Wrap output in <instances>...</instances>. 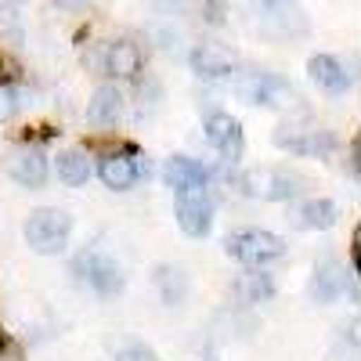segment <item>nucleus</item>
<instances>
[{
    "instance_id": "nucleus-1",
    "label": "nucleus",
    "mask_w": 361,
    "mask_h": 361,
    "mask_svg": "<svg viewBox=\"0 0 361 361\" xmlns=\"http://www.w3.org/2000/svg\"><path fill=\"white\" fill-rule=\"evenodd\" d=\"M25 243L33 253L40 257H58L66 246H69V231H73V217L66 209H33V214L25 217Z\"/></svg>"
},
{
    "instance_id": "nucleus-2",
    "label": "nucleus",
    "mask_w": 361,
    "mask_h": 361,
    "mask_svg": "<svg viewBox=\"0 0 361 361\" xmlns=\"http://www.w3.org/2000/svg\"><path fill=\"white\" fill-rule=\"evenodd\" d=\"M235 94L250 102V105H264V109H286L296 102V90L275 76V73H246L235 80Z\"/></svg>"
},
{
    "instance_id": "nucleus-3",
    "label": "nucleus",
    "mask_w": 361,
    "mask_h": 361,
    "mask_svg": "<svg viewBox=\"0 0 361 361\" xmlns=\"http://www.w3.org/2000/svg\"><path fill=\"white\" fill-rule=\"evenodd\" d=\"M73 275L90 286L98 296H116L119 289H123V267H119L109 253H98V250H87L76 257L73 264Z\"/></svg>"
},
{
    "instance_id": "nucleus-4",
    "label": "nucleus",
    "mask_w": 361,
    "mask_h": 361,
    "mask_svg": "<svg viewBox=\"0 0 361 361\" xmlns=\"http://www.w3.org/2000/svg\"><path fill=\"white\" fill-rule=\"evenodd\" d=\"M224 250H228V257L243 260L250 267H264L271 260L286 257V243L279 235H271V231H238V235H228Z\"/></svg>"
},
{
    "instance_id": "nucleus-5",
    "label": "nucleus",
    "mask_w": 361,
    "mask_h": 361,
    "mask_svg": "<svg viewBox=\"0 0 361 361\" xmlns=\"http://www.w3.org/2000/svg\"><path fill=\"white\" fill-rule=\"evenodd\" d=\"M275 145L289 148L293 156H325L333 152V134L311 123V119H289L275 130Z\"/></svg>"
},
{
    "instance_id": "nucleus-6",
    "label": "nucleus",
    "mask_w": 361,
    "mask_h": 361,
    "mask_svg": "<svg viewBox=\"0 0 361 361\" xmlns=\"http://www.w3.org/2000/svg\"><path fill=\"white\" fill-rule=\"evenodd\" d=\"M177 224L192 238H206L214 228V202H209L206 188H185L177 192Z\"/></svg>"
},
{
    "instance_id": "nucleus-7",
    "label": "nucleus",
    "mask_w": 361,
    "mask_h": 361,
    "mask_svg": "<svg viewBox=\"0 0 361 361\" xmlns=\"http://www.w3.org/2000/svg\"><path fill=\"white\" fill-rule=\"evenodd\" d=\"M304 188V177H296L289 170H257L246 177V192L257 195V199H271V202H282V199H293Z\"/></svg>"
},
{
    "instance_id": "nucleus-8",
    "label": "nucleus",
    "mask_w": 361,
    "mask_h": 361,
    "mask_svg": "<svg viewBox=\"0 0 361 361\" xmlns=\"http://www.w3.org/2000/svg\"><path fill=\"white\" fill-rule=\"evenodd\" d=\"M98 173H102V180H105V188H112V192H130V188L137 185V177L148 173V166H145L137 156L112 152V156L102 159Z\"/></svg>"
},
{
    "instance_id": "nucleus-9",
    "label": "nucleus",
    "mask_w": 361,
    "mask_h": 361,
    "mask_svg": "<svg viewBox=\"0 0 361 361\" xmlns=\"http://www.w3.org/2000/svg\"><path fill=\"white\" fill-rule=\"evenodd\" d=\"M206 141L214 145L228 163H235L238 152H243V127H238V119H231L228 112H214L206 119Z\"/></svg>"
},
{
    "instance_id": "nucleus-10",
    "label": "nucleus",
    "mask_w": 361,
    "mask_h": 361,
    "mask_svg": "<svg viewBox=\"0 0 361 361\" xmlns=\"http://www.w3.org/2000/svg\"><path fill=\"white\" fill-rule=\"evenodd\" d=\"M347 293V267L340 260H322L311 279V300L314 304H336Z\"/></svg>"
},
{
    "instance_id": "nucleus-11",
    "label": "nucleus",
    "mask_w": 361,
    "mask_h": 361,
    "mask_svg": "<svg viewBox=\"0 0 361 361\" xmlns=\"http://www.w3.org/2000/svg\"><path fill=\"white\" fill-rule=\"evenodd\" d=\"M141 47L134 40H116L105 47V58H102V73L112 76V80H130L141 73Z\"/></svg>"
},
{
    "instance_id": "nucleus-12",
    "label": "nucleus",
    "mask_w": 361,
    "mask_h": 361,
    "mask_svg": "<svg viewBox=\"0 0 361 361\" xmlns=\"http://www.w3.org/2000/svg\"><path fill=\"white\" fill-rule=\"evenodd\" d=\"M192 73L199 80H224L235 73V54L224 51L221 44H199L192 51Z\"/></svg>"
},
{
    "instance_id": "nucleus-13",
    "label": "nucleus",
    "mask_w": 361,
    "mask_h": 361,
    "mask_svg": "<svg viewBox=\"0 0 361 361\" xmlns=\"http://www.w3.org/2000/svg\"><path fill=\"white\" fill-rule=\"evenodd\" d=\"M8 173L22 188H40L47 180V156L40 152V148H18V152L8 159Z\"/></svg>"
},
{
    "instance_id": "nucleus-14",
    "label": "nucleus",
    "mask_w": 361,
    "mask_h": 361,
    "mask_svg": "<svg viewBox=\"0 0 361 361\" xmlns=\"http://www.w3.org/2000/svg\"><path fill=\"white\" fill-rule=\"evenodd\" d=\"M163 180H166V188H173V195H177V192H185V188H206L209 173H206V166H199L188 156H173L163 166Z\"/></svg>"
},
{
    "instance_id": "nucleus-15",
    "label": "nucleus",
    "mask_w": 361,
    "mask_h": 361,
    "mask_svg": "<svg viewBox=\"0 0 361 361\" xmlns=\"http://www.w3.org/2000/svg\"><path fill=\"white\" fill-rule=\"evenodd\" d=\"M307 73H311V80H314L322 90H329V94H347V87L354 83L350 73L336 62L333 54H314L311 62H307Z\"/></svg>"
},
{
    "instance_id": "nucleus-16",
    "label": "nucleus",
    "mask_w": 361,
    "mask_h": 361,
    "mask_svg": "<svg viewBox=\"0 0 361 361\" xmlns=\"http://www.w3.org/2000/svg\"><path fill=\"white\" fill-rule=\"evenodd\" d=\"M119 116H123V94L116 87H98L90 105H87V119L94 127H116Z\"/></svg>"
},
{
    "instance_id": "nucleus-17",
    "label": "nucleus",
    "mask_w": 361,
    "mask_h": 361,
    "mask_svg": "<svg viewBox=\"0 0 361 361\" xmlns=\"http://www.w3.org/2000/svg\"><path fill=\"white\" fill-rule=\"evenodd\" d=\"M156 289H159V300L166 307H177V304H185V296H188V275L180 267H156Z\"/></svg>"
},
{
    "instance_id": "nucleus-18",
    "label": "nucleus",
    "mask_w": 361,
    "mask_h": 361,
    "mask_svg": "<svg viewBox=\"0 0 361 361\" xmlns=\"http://www.w3.org/2000/svg\"><path fill=\"white\" fill-rule=\"evenodd\" d=\"M267 33L271 37H304L307 33V18L300 15L296 8H289V0H286V4H271Z\"/></svg>"
},
{
    "instance_id": "nucleus-19",
    "label": "nucleus",
    "mask_w": 361,
    "mask_h": 361,
    "mask_svg": "<svg viewBox=\"0 0 361 361\" xmlns=\"http://www.w3.org/2000/svg\"><path fill=\"white\" fill-rule=\"evenodd\" d=\"M336 221H340V209L329 199H311L304 209H300V228H307V231H325Z\"/></svg>"
},
{
    "instance_id": "nucleus-20",
    "label": "nucleus",
    "mask_w": 361,
    "mask_h": 361,
    "mask_svg": "<svg viewBox=\"0 0 361 361\" xmlns=\"http://www.w3.org/2000/svg\"><path fill=\"white\" fill-rule=\"evenodd\" d=\"M58 177H62L69 188L87 185V180H90V156L80 152V148H73V152H62V156H58Z\"/></svg>"
},
{
    "instance_id": "nucleus-21",
    "label": "nucleus",
    "mask_w": 361,
    "mask_h": 361,
    "mask_svg": "<svg viewBox=\"0 0 361 361\" xmlns=\"http://www.w3.org/2000/svg\"><path fill=\"white\" fill-rule=\"evenodd\" d=\"M235 293L243 296L246 304H260V300H271V296H275V286H271V279L260 275V271H250V275L238 279Z\"/></svg>"
},
{
    "instance_id": "nucleus-22",
    "label": "nucleus",
    "mask_w": 361,
    "mask_h": 361,
    "mask_svg": "<svg viewBox=\"0 0 361 361\" xmlns=\"http://www.w3.org/2000/svg\"><path fill=\"white\" fill-rule=\"evenodd\" d=\"M18 109H22V94H18L15 87L4 83V87H0V123H8Z\"/></svg>"
},
{
    "instance_id": "nucleus-23",
    "label": "nucleus",
    "mask_w": 361,
    "mask_h": 361,
    "mask_svg": "<svg viewBox=\"0 0 361 361\" xmlns=\"http://www.w3.org/2000/svg\"><path fill=\"white\" fill-rule=\"evenodd\" d=\"M116 361H156V354L148 347H123L116 354Z\"/></svg>"
},
{
    "instance_id": "nucleus-24",
    "label": "nucleus",
    "mask_w": 361,
    "mask_h": 361,
    "mask_svg": "<svg viewBox=\"0 0 361 361\" xmlns=\"http://www.w3.org/2000/svg\"><path fill=\"white\" fill-rule=\"evenodd\" d=\"M8 80H11V66H8V58L0 54V87H4Z\"/></svg>"
},
{
    "instance_id": "nucleus-25",
    "label": "nucleus",
    "mask_w": 361,
    "mask_h": 361,
    "mask_svg": "<svg viewBox=\"0 0 361 361\" xmlns=\"http://www.w3.org/2000/svg\"><path fill=\"white\" fill-rule=\"evenodd\" d=\"M264 4H267V8H271V4H286V0H264Z\"/></svg>"
}]
</instances>
